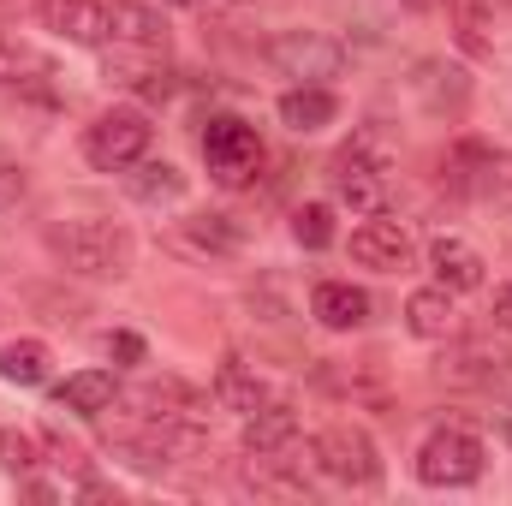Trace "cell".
Returning a JSON list of instances; mask_svg holds the SVG:
<instances>
[{"label":"cell","mask_w":512,"mask_h":506,"mask_svg":"<svg viewBox=\"0 0 512 506\" xmlns=\"http://www.w3.org/2000/svg\"><path fill=\"white\" fill-rule=\"evenodd\" d=\"M36 465H42V435L0 423V471H12V477H30Z\"/></svg>","instance_id":"25"},{"label":"cell","mask_w":512,"mask_h":506,"mask_svg":"<svg viewBox=\"0 0 512 506\" xmlns=\"http://www.w3.org/2000/svg\"><path fill=\"white\" fill-rule=\"evenodd\" d=\"M489 322H495L501 334H512V274L495 286V310H489Z\"/></svg>","instance_id":"29"},{"label":"cell","mask_w":512,"mask_h":506,"mask_svg":"<svg viewBox=\"0 0 512 506\" xmlns=\"http://www.w3.org/2000/svg\"><path fill=\"white\" fill-rule=\"evenodd\" d=\"M126 179H131V197L149 203V209H173V203H185V191H191V179H185L173 161H149V155L131 167Z\"/></svg>","instance_id":"22"},{"label":"cell","mask_w":512,"mask_h":506,"mask_svg":"<svg viewBox=\"0 0 512 506\" xmlns=\"http://www.w3.org/2000/svg\"><path fill=\"white\" fill-rule=\"evenodd\" d=\"M185 239H191L197 251H215V256H227V251L245 245V233H239L233 215H191V221H185Z\"/></svg>","instance_id":"24"},{"label":"cell","mask_w":512,"mask_h":506,"mask_svg":"<svg viewBox=\"0 0 512 506\" xmlns=\"http://www.w3.org/2000/svg\"><path fill=\"white\" fill-rule=\"evenodd\" d=\"M108 358H126V364H137V358H143V340H137V334H108Z\"/></svg>","instance_id":"30"},{"label":"cell","mask_w":512,"mask_h":506,"mask_svg":"<svg viewBox=\"0 0 512 506\" xmlns=\"http://www.w3.org/2000/svg\"><path fill=\"white\" fill-rule=\"evenodd\" d=\"M48 376H54L48 340H6L0 346V381L6 387H42Z\"/></svg>","instance_id":"23"},{"label":"cell","mask_w":512,"mask_h":506,"mask_svg":"<svg viewBox=\"0 0 512 506\" xmlns=\"http://www.w3.org/2000/svg\"><path fill=\"white\" fill-rule=\"evenodd\" d=\"M0 90L54 102V60L42 48H30L24 36H0Z\"/></svg>","instance_id":"11"},{"label":"cell","mask_w":512,"mask_h":506,"mask_svg":"<svg viewBox=\"0 0 512 506\" xmlns=\"http://www.w3.org/2000/svg\"><path fill=\"white\" fill-rule=\"evenodd\" d=\"M274 393H268V381L256 376V364L245 358H221V370H215V405L221 411H239V417H251L256 405H268Z\"/></svg>","instance_id":"21"},{"label":"cell","mask_w":512,"mask_h":506,"mask_svg":"<svg viewBox=\"0 0 512 506\" xmlns=\"http://www.w3.org/2000/svg\"><path fill=\"white\" fill-rule=\"evenodd\" d=\"M405 328L417 334V340H453L459 334V310H453V292L447 286H417L411 298H405Z\"/></svg>","instance_id":"18"},{"label":"cell","mask_w":512,"mask_h":506,"mask_svg":"<svg viewBox=\"0 0 512 506\" xmlns=\"http://www.w3.org/2000/svg\"><path fill=\"white\" fill-rule=\"evenodd\" d=\"M447 24L471 60H495V0H447Z\"/></svg>","instance_id":"20"},{"label":"cell","mask_w":512,"mask_h":506,"mask_svg":"<svg viewBox=\"0 0 512 506\" xmlns=\"http://www.w3.org/2000/svg\"><path fill=\"white\" fill-rule=\"evenodd\" d=\"M274 114H280V126L298 131V137H316V131H328L340 120V96L328 90V84H292L280 102H274Z\"/></svg>","instance_id":"14"},{"label":"cell","mask_w":512,"mask_h":506,"mask_svg":"<svg viewBox=\"0 0 512 506\" xmlns=\"http://www.w3.org/2000/svg\"><path fill=\"white\" fill-rule=\"evenodd\" d=\"M310 316H316L322 328H334V334H352V328L370 322V292L352 286V280H316V292H310Z\"/></svg>","instance_id":"15"},{"label":"cell","mask_w":512,"mask_h":506,"mask_svg":"<svg viewBox=\"0 0 512 506\" xmlns=\"http://www.w3.org/2000/svg\"><path fill=\"white\" fill-rule=\"evenodd\" d=\"M167 6H197V0H167Z\"/></svg>","instance_id":"31"},{"label":"cell","mask_w":512,"mask_h":506,"mask_svg":"<svg viewBox=\"0 0 512 506\" xmlns=\"http://www.w3.org/2000/svg\"><path fill=\"white\" fill-rule=\"evenodd\" d=\"M108 36L126 42V48H143V54H167V18L143 0H114L108 6Z\"/></svg>","instance_id":"16"},{"label":"cell","mask_w":512,"mask_h":506,"mask_svg":"<svg viewBox=\"0 0 512 506\" xmlns=\"http://www.w3.org/2000/svg\"><path fill=\"white\" fill-rule=\"evenodd\" d=\"M203 161H209V173H215L221 185H245L256 167H262V137H256V126L239 120V114H215V120L203 126Z\"/></svg>","instance_id":"7"},{"label":"cell","mask_w":512,"mask_h":506,"mask_svg":"<svg viewBox=\"0 0 512 506\" xmlns=\"http://www.w3.org/2000/svg\"><path fill=\"white\" fill-rule=\"evenodd\" d=\"M24 191H30V179H24V167H12V161H0V209H18V203H24Z\"/></svg>","instance_id":"28"},{"label":"cell","mask_w":512,"mask_h":506,"mask_svg":"<svg viewBox=\"0 0 512 506\" xmlns=\"http://www.w3.org/2000/svg\"><path fill=\"white\" fill-rule=\"evenodd\" d=\"M501 364H507V358H489L483 346H465V352L447 364V376H453V381H495V376H501Z\"/></svg>","instance_id":"27"},{"label":"cell","mask_w":512,"mask_h":506,"mask_svg":"<svg viewBox=\"0 0 512 506\" xmlns=\"http://www.w3.org/2000/svg\"><path fill=\"white\" fill-rule=\"evenodd\" d=\"M453 185L477 203H495L507 209L512 203V155L495 149V143H459L453 149Z\"/></svg>","instance_id":"8"},{"label":"cell","mask_w":512,"mask_h":506,"mask_svg":"<svg viewBox=\"0 0 512 506\" xmlns=\"http://www.w3.org/2000/svg\"><path fill=\"white\" fill-rule=\"evenodd\" d=\"M411 96L435 114V120H459L465 102H471V78L447 60H417L411 66Z\"/></svg>","instance_id":"12"},{"label":"cell","mask_w":512,"mask_h":506,"mask_svg":"<svg viewBox=\"0 0 512 506\" xmlns=\"http://www.w3.org/2000/svg\"><path fill=\"white\" fill-rule=\"evenodd\" d=\"M262 60L292 84H328L346 72V48L328 30H280V36H268Z\"/></svg>","instance_id":"5"},{"label":"cell","mask_w":512,"mask_h":506,"mask_svg":"<svg viewBox=\"0 0 512 506\" xmlns=\"http://www.w3.org/2000/svg\"><path fill=\"white\" fill-rule=\"evenodd\" d=\"M155 143V126L143 108H102L90 126H84V161L96 173H131Z\"/></svg>","instance_id":"4"},{"label":"cell","mask_w":512,"mask_h":506,"mask_svg":"<svg viewBox=\"0 0 512 506\" xmlns=\"http://www.w3.org/2000/svg\"><path fill=\"white\" fill-rule=\"evenodd\" d=\"M292 239H298L304 251H328V245H334V209H328V203H304V209L292 215Z\"/></svg>","instance_id":"26"},{"label":"cell","mask_w":512,"mask_h":506,"mask_svg":"<svg viewBox=\"0 0 512 506\" xmlns=\"http://www.w3.org/2000/svg\"><path fill=\"white\" fill-rule=\"evenodd\" d=\"M423 262H429L435 286H447L453 298H459V292H477V286L489 280V262H483V251H477L471 239H459V233H435V239L423 245Z\"/></svg>","instance_id":"10"},{"label":"cell","mask_w":512,"mask_h":506,"mask_svg":"<svg viewBox=\"0 0 512 506\" xmlns=\"http://www.w3.org/2000/svg\"><path fill=\"white\" fill-rule=\"evenodd\" d=\"M334 197H340L352 215H382V203H387V155H376L370 137H352V143L334 155Z\"/></svg>","instance_id":"6"},{"label":"cell","mask_w":512,"mask_h":506,"mask_svg":"<svg viewBox=\"0 0 512 506\" xmlns=\"http://www.w3.org/2000/svg\"><path fill=\"white\" fill-rule=\"evenodd\" d=\"M310 465L328 483H346V489H376L382 483V447L364 423H328L310 441Z\"/></svg>","instance_id":"2"},{"label":"cell","mask_w":512,"mask_h":506,"mask_svg":"<svg viewBox=\"0 0 512 506\" xmlns=\"http://www.w3.org/2000/svg\"><path fill=\"white\" fill-rule=\"evenodd\" d=\"M245 453H286L292 441H298V411L286 405V399H268V405H256L251 417H245Z\"/></svg>","instance_id":"19"},{"label":"cell","mask_w":512,"mask_h":506,"mask_svg":"<svg viewBox=\"0 0 512 506\" xmlns=\"http://www.w3.org/2000/svg\"><path fill=\"white\" fill-rule=\"evenodd\" d=\"M54 405L72 411V417H102V411L120 405V376L114 370H78V376H66L54 387Z\"/></svg>","instance_id":"17"},{"label":"cell","mask_w":512,"mask_h":506,"mask_svg":"<svg viewBox=\"0 0 512 506\" xmlns=\"http://www.w3.org/2000/svg\"><path fill=\"white\" fill-rule=\"evenodd\" d=\"M42 18L78 48H108V0H42Z\"/></svg>","instance_id":"13"},{"label":"cell","mask_w":512,"mask_h":506,"mask_svg":"<svg viewBox=\"0 0 512 506\" xmlns=\"http://www.w3.org/2000/svg\"><path fill=\"white\" fill-rule=\"evenodd\" d=\"M352 262L358 268H376V274H405L417 262V239L405 233V221L370 215L364 227H352Z\"/></svg>","instance_id":"9"},{"label":"cell","mask_w":512,"mask_h":506,"mask_svg":"<svg viewBox=\"0 0 512 506\" xmlns=\"http://www.w3.org/2000/svg\"><path fill=\"white\" fill-rule=\"evenodd\" d=\"M483 441L471 435V429H459V423H441V429H429L423 435V447H417V459H411V471H417V483L423 489H471L477 477H483Z\"/></svg>","instance_id":"3"},{"label":"cell","mask_w":512,"mask_h":506,"mask_svg":"<svg viewBox=\"0 0 512 506\" xmlns=\"http://www.w3.org/2000/svg\"><path fill=\"white\" fill-rule=\"evenodd\" d=\"M48 256L78 274V280H126L137 268V239H131L126 221H108V215H66L42 233Z\"/></svg>","instance_id":"1"}]
</instances>
